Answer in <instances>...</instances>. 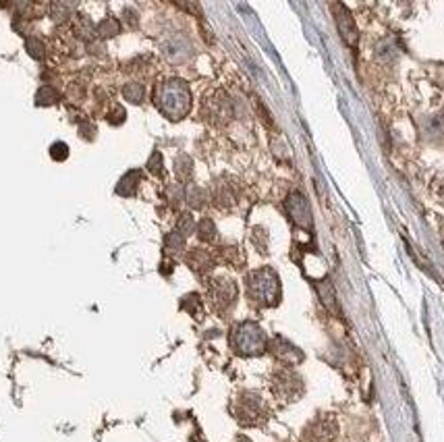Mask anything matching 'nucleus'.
Wrapping results in <instances>:
<instances>
[{"instance_id":"nucleus-12","label":"nucleus","mask_w":444,"mask_h":442,"mask_svg":"<svg viewBox=\"0 0 444 442\" xmlns=\"http://www.w3.org/2000/svg\"><path fill=\"white\" fill-rule=\"evenodd\" d=\"M423 135L426 137H443L444 135V117H430L423 120Z\"/></svg>"},{"instance_id":"nucleus-20","label":"nucleus","mask_w":444,"mask_h":442,"mask_svg":"<svg viewBox=\"0 0 444 442\" xmlns=\"http://www.w3.org/2000/svg\"><path fill=\"white\" fill-rule=\"evenodd\" d=\"M25 46H28V52H30L33 59H44V44L38 40V38H28V42H25Z\"/></svg>"},{"instance_id":"nucleus-9","label":"nucleus","mask_w":444,"mask_h":442,"mask_svg":"<svg viewBox=\"0 0 444 442\" xmlns=\"http://www.w3.org/2000/svg\"><path fill=\"white\" fill-rule=\"evenodd\" d=\"M272 353L276 355L280 361H285V363H297V361L303 359V353L297 347H293L291 343H287L285 339H276L272 343Z\"/></svg>"},{"instance_id":"nucleus-13","label":"nucleus","mask_w":444,"mask_h":442,"mask_svg":"<svg viewBox=\"0 0 444 442\" xmlns=\"http://www.w3.org/2000/svg\"><path fill=\"white\" fill-rule=\"evenodd\" d=\"M123 96H125V100H129L133 104H142V100L146 96V89L142 84H127L123 88Z\"/></svg>"},{"instance_id":"nucleus-10","label":"nucleus","mask_w":444,"mask_h":442,"mask_svg":"<svg viewBox=\"0 0 444 442\" xmlns=\"http://www.w3.org/2000/svg\"><path fill=\"white\" fill-rule=\"evenodd\" d=\"M140 178H142V173L140 171H131V173H127L125 177L120 178L119 185H117V193L119 196H133L135 193V187H137V183H140Z\"/></svg>"},{"instance_id":"nucleus-2","label":"nucleus","mask_w":444,"mask_h":442,"mask_svg":"<svg viewBox=\"0 0 444 442\" xmlns=\"http://www.w3.org/2000/svg\"><path fill=\"white\" fill-rule=\"evenodd\" d=\"M247 293L260 305H276L280 299V283L274 270L262 268L247 276Z\"/></svg>"},{"instance_id":"nucleus-16","label":"nucleus","mask_w":444,"mask_h":442,"mask_svg":"<svg viewBox=\"0 0 444 442\" xmlns=\"http://www.w3.org/2000/svg\"><path fill=\"white\" fill-rule=\"evenodd\" d=\"M59 100V94L55 91V88H50V86H44V88H40V91L35 94V102L40 104V106H48V104H55Z\"/></svg>"},{"instance_id":"nucleus-22","label":"nucleus","mask_w":444,"mask_h":442,"mask_svg":"<svg viewBox=\"0 0 444 442\" xmlns=\"http://www.w3.org/2000/svg\"><path fill=\"white\" fill-rule=\"evenodd\" d=\"M148 169L154 175H162V156H160V152L152 154V158L148 160Z\"/></svg>"},{"instance_id":"nucleus-11","label":"nucleus","mask_w":444,"mask_h":442,"mask_svg":"<svg viewBox=\"0 0 444 442\" xmlns=\"http://www.w3.org/2000/svg\"><path fill=\"white\" fill-rule=\"evenodd\" d=\"M187 262H189V266H191L193 270H200V272H206V270L212 268V258H210V254H207V251H202V249L191 251L189 258H187Z\"/></svg>"},{"instance_id":"nucleus-5","label":"nucleus","mask_w":444,"mask_h":442,"mask_svg":"<svg viewBox=\"0 0 444 442\" xmlns=\"http://www.w3.org/2000/svg\"><path fill=\"white\" fill-rule=\"evenodd\" d=\"M287 212L299 229H312V210L303 193L293 191L287 200Z\"/></svg>"},{"instance_id":"nucleus-15","label":"nucleus","mask_w":444,"mask_h":442,"mask_svg":"<svg viewBox=\"0 0 444 442\" xmlns=\"http://www.w3.org/2000/svg\"><path fill=\"white\" fill-rule=\"evenodd\" d=\"M185 200L189 202L191 208H202L204 206V200H206V193L198 185H189L187 187V193H185Z\"/></svg>"},{"instance_id":"nucleus-6","label":"nucleus","mask_w":444,"mask_h":442,"mask_svg":"<svg viewBox=\"0 0 444 442\" xmlns=\"http://www.w3.org/2000/svg\"><path fill=\"white\" fill-rule=\"evenodd\" d=\"M332 11H334V19H336V26H338V31H341L343 40L349 46H355L357 40H359V33H357L355 21H353L351 13L343 4H332Z\"/></svg>"},{"instance_id":"nucleus-1","label":"nucleus","mask_w":444,"mask_h":442,"mask_svg":"<svg viewBox=\"0 0 444 442\" xmlns=\"http://www.w3.org/2000/svg\"><path fill=\"white\" fill-rule=\"evenodd\" d=\"M156 106L160 108V113L164 117L173 118V120L185 117L191 108V94H189V88L185 86V81L171 79V81H164L162 86H158Z\"/></svg>"},{"instance_id":"nucleus-17","label":"nucleus","mask_w":444,"mask_h":442,"mask_svg":"<svg viewBox=\"0 0 444 442\" xmlns=\"http://www.w3.org/2000/svg\"><path fill=\"white\" fill-rule=\"evenodd\" d=\"M96 33L100 35V38H113V35H117L119 33V21L117 19H104L100 26H98V30Z\"/></svg>"},{"instance_id":"nucleus-8","label":"nucleus","mask_w":444,"mask_h":442,"mask_svg":"<svg viewBox=\"0 0 444 442\" xmlns=\"http://www.w3.org/2000/svg\"><path fill=\"white\" fill-rule=\"evenodd\" d=\"M274 390L285 399H295L297 395H301V380L291 372H283L274 380Z\"/></svg>"},{"instance_id":"nucleus-7","label":"nucleus","mask_w":444,"mask_h":442,"mask_svg":"<svg viewBox=\"0 0 444 442\" xmlns=\"http://www.w3.org/2000/svg\"><path fill=\"white\" fill-rule=\"evenodd\" d=\"M237 299V287L231 280H214L212 285V301L216 307L227 310L235 303Z\"/></svg>"},{"instance_id":"nucleus-4","label":"nucleus","mask_w":444,"mask_h":442,"mask_svg":"<svg viewBox=\"0 0 444 442\" xmlns=\"http://www.w3.org/2000/svg\"><path fill=\"white\" fill-rule=\"evenodd\" d=\"M266 405L262 401V397L254 395V392H245L241 395L235 403V417L245 426H256L262 424L266 419Z\"/></svg>"},{"instance_id":"nucleus-18","label":"nucleus","mask_w":444,"mask_h":442,"mask_svg":"<svg viewBox=\"0 0 444 442\" xmlns=\"http://www.w3.org/2000/svg\"><path fill=\"white\" fill-rule=\"evenodd\" d=\"M185 239H187V237H183L181 233H178V231L171 233V235L166 237V241H164V247H166V251H169V254L181 251V249L185 247Z\"/></svg>"},{"instance_id":"nucleus-24","label":"nucleus","mask_w":444,"mask_h":442,"mask_svg":"<svg viewBox=\"0 0 444 442\" xmlns=\"http://www.w3.org/2000/svg\"><path fill=\"white\" fill-rule=\"evenodd\" d=\"M243 442H245V441H243Z\"/></svg>"},{"instance_id":"nucleus-14","label":"nucleus","mask_w":444,"mask_h":442,"mask_svg":"<svg viewBox=\"0 0 444 442\" xmlns=\"http://www.w3.org/2000/svg\"><path fill=\"white\" fill-rule=\"evenodd\" d=\"M175 173H177V177L181 181H187V178L191 177V173H193V162H191V158L189 156H178L177 160H175Z\"/></svg>"},{"instance_id":"nucleus-23","label":"nucleus","mask_w":444,"mask_h":442,"mask_svg":"<svg viewBox=\"0 0 444 442\" xmlns=\"http://www.w3.org/2000/svg\"><path fill=\"white\" fill-rule=\"evenodd\" d=\"M50 156L55 158V160H64L67 156H69V147L67 144H55V146L50 147Z\"/></svg>"},{"instance_id":"nucleus-21","label":"nucleus","mask_w":444,"mask_h":442,"mask_svg":"<svg viewBox=\"0 0 444 442\" xmlns=\"http://www.w3.org/2000/svg\"><path fill=\"white\" fill-rule=\"evenodd\" d=\"M177 231L183 237H187L193 233V216H191V214H183V216H181Z\"/></svg>"},{"instance_id":"nucleus-3","label":"nucleus","mask_w":444,"mask_h":442,"mask_svg":"<svg viewBox=\"0 0 444 442\" xmlns=\"http://www.w3.org/2000/svg\"><path fill=\"white\" fill-rule=\"evenodd\" d=\"M231 345L239 355H260L266 351V332L256 322H243L231 334Z\"/></svg>"},{"instance_id":"nucleus-19","label":"nucleus","mask_w":444,"mask_h":442,"mask_svg":"<svg viewBox=\"0 0 444 442\" xmlns=\"http://www.w3.org/2000/svg\"><path fill=\"white\" fill-rule=\"evenodd\" d=\"M198 237L202 241H214L216 239V227L210 218H204L200 225H198Z\"/></svg>"}]
</instances>
